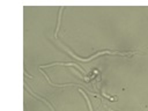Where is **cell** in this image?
Here are the masks:
<instances>
[{"label": "cell", "mask_w": 148, "mask_h": 111, "mask_svg": "<svg viewBox=\"0 0 148 111\" xmlns=\"http://www.w3.org/2000/svg\"><path fill=\"white\" fill-rule=\"evenodd\" d=\"M54 65H62L61 62H57V64H51V65H47V66H54ZM64 66H76L75 64H65Z\"/></svg>", "instance_id": "1"}]
</instances>
